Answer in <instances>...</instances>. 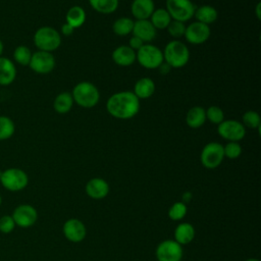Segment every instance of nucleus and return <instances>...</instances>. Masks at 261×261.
Returning <instances> with one entry per match:
<instances>
[{
  "mask_svg": "<svg viewBox=\"0 0 261 261\" xmlns=\"http://www.w3.org/2000/svg\"><path fill=\"white\" fill-rule=\"evenodd\" d=\"M107 112L117 119H130L140 110V100L130 91H121L112 94L106 102Z\"/></svg>",
  "mask_w": 261,
  "mask_h": 261,
  "instance_id": "1",
  "label": "nucleus"
},
{
  "mask_svg": "<svg viewBox=\"0 0 261 261\" xmlns=\"http://www.w3.org/2000/svg\"><path fill=\"white\" fill-rule=\"evenodd\" d=\"M163 60L171 68L184 67L190 59V50L179 40H172L168 42L162 51Z\"/></svg>",
  "mask_w": 261,
  "mask_h": 261,
  "instance_id": "2",
  "label": "nucleus"
},
{
  "mask_svg": "<svg viewBox=\"0 0 261 261\" xmlns=\"http://www.w3.org/2000/svg\"><path fill=\"white\" fill-rule=\"evenodd\" d=\"M73 102L83 108H92L100 100V93L97 87L90 82L76 84L71 92Z\"/></svg>",
  "mask_w": 261,
  "mask_h": 261,
  "instance_id": "3",
  "label": "nucleus"
},
{
  "mask_svg": "<svg viewBox=\"0 0 261 261\" xmlns=\"http://www.w3.org/2000/svg\"><path fill=\"white\" fill-rule=\"evenodd\" d=\"M33 42L38 50L52 53L61 45V37L56 29L44 25L35 32Z\"/></svg>",
  "mask_w": 261,
  "mask_h": 261,
  "instance_id": "4",
  "label": "nucleus"
},
{
  "mask_svg": "<svg viewBox=\"0 0 261 261\" xmlns=\"http://www.w3.org/2000/svg\"><path fill=\"white\" fill-rule=\"evenodd\" d=\"M0 184L7 191L19 192L29 185V175L20 168L10 167L2 171Z\"/></svg>",
  "mask_w": 261,
  "mask_h": 261,
  "instance_id": "5",
  "label": "nucleus"
},
{
  "mask_svg": "<svg viewBox=\"0 0 261 261\" xmlns=\"http://www.w3.org/2000/svg\"><path fill=\"white\" fill-rule=\"evenodd\" d=\"M136 61L147 69H155L158 68L164 61L163 53L154 45L144 44L143 47L136 52Z\"/></svg>",
  "mask_w": 261,
  "mask_h": 261,
  "instance_id": "6",
  "label": "nucleus"
},
{
  "mask_svg": "<svg viewBox=\"0 0 261 261\" xmlns=\"http://www.w3.org/2000/svg\"><path fill=\"white\" fill-rule=\"evenodd\" d=\"M171 19L186 22L194 17L195 4L191 0H166V8Z\"/></svg>",
  "mask_w": 261,
  "mask_h": 261,
  "instance_id": "7",
  "label": "nucleus"
},
{
  "mask_svg": "<svg viewBox=\"0 0 261 261\" xmlns=\"http://www.w3.org/2000/svg\"><path fill=\"white\" fill-rule=\"evenodd\" d=\"M224 158L223 146L217 142H210L204 146L200 154L202 165L208 169L218 167Z\"/></svg>",
  "mask_w": 261,
  "mask_h": 261,
  "instance_id": "8",
  "label": "nucleus"
},
{
  "mask_svg": "<svg viewBox=\"0 0 261 261\" xmlns=\"http://www.w3.org/2000/svg\"><path fill=\"white\" fill-rule=\"evenodd\" d=\"M217 133L222 139L228 142H239L245 138L246 128L242 122L228 119L217 124Z\"/></svg>",
  "mask_w": 261,
  "mask_h": 261,
  "instance_id": "9",
  "label": "nucleus"
},
{
  "mask_svg": "<svg viewBox=\"0 0 261 261\" xmlns=\"http://www.w3.org/2000/svg\"><path fill=\"white\" fill-rule=\"evenodd\" d=\"M55 63V57L52 53L38 50L32 54L29 66L36 73L47 74L54 69Z\"/></svg>",
  "mask_w": 261,
  "mask_h": 261,
  "instance_id": "10",
  "label": "nucleus"
},
{
  "mask_svg": "<svg viewBox=\"0 0 261 261\" xmlns=\"http://www.w3.org/2000/svg\"><path fill=\"white\" fill-rule=\"evenodd\" d=\"M15 225L28 228L33 226L38 220L37 209L30 204H19L16 206L11 214Z\"/></svg>",
  "mask_w": 261,
  "mask_h": 261,
  "instance_id": "11",
  "label": "nucleus"
},
{
  "mask_svg": "<svg viewBox=\"0 0 261 261\" xmlns=\"http://www.w3.org/2000/svg\"><path fill=\"white\" fill-rule=\"evenodd\" d=\"M155 255L158 261H180L182 247L174 240H165L158 244Z\"/></svg>",
  "mask_w": 261,
  "mask_h": 261,
  "instance_id": "12",
  "label": "nucleus"
},
{
  "mask_svg": "<svg viewBox=\"0 0 261 261\" xmlns=\"http://www.w3.org/2000/svg\"><path fill=\"white\" fill-rule=\"evenodd\" d=\"M211 35V30L209 25L204 24L199 21H194L186 27L185 39L188 43L193 45H201L205 43Z\"/></svg>",
  "mask_w": 261,
  "mask_h": 261,
  "instance_id": "13",
  "label": "nucleus"
},
{
  "mask_svg": "<svg viewBox=\"0 0 261 261\" xmlns=\"http://www.w3.org/2000/svg\"><path fill=\"white\" fill-rule=\"evenodd\" d=\"M62 231L64 237L69 242H72V243L82 242L87 234V229L85 224L77 218L67 219L63 224Z\"/></svg>",
  "mask_w": 261,
  "mask_h": 261,
  "instance_id": "14",
  "label": "nucleus"
},
{
  "mask_svg": "<svg viewBox=\"0 0 261 261\" xmlns=\"http://www.w3.org/2000/svg\"><path fill=\"white\" fill-rule=\"evenodd\" d=\"M132 34L133 36L141 39L144 43H149L156 38L157 30L153 27L149 19H140L134 21Z\"/></svg>",
  "mask_w": 261,
  "mask_h": 261,
  "instance_id": "15",
  "label": "nucleus"
},
{
  "mask_svg": "<svg viewBox=\"0 0 261 261\" xmlns=\"http://www.w3.org/2000/svg\"><path fill=\"white\" fill-rule=\"evenodd\" d=\"M85 190L90 198L101 200L108 195L109 185L105 179L101 177H93L86 184Z\"/></svg>",
  "mask_w": 261,
  "mask_h": 261,
  "instance_id": "16",
  "label": "nucleus"
},
{
  "mask_svg": "<svg viewBox=\"0 0 261 261\" xmlns=\"http://www.w3.org/2000/svg\"><path fill=\"white\" fill-rule=\"evenodd\" d=\"M111 58L119 66H129L136 61V51L128 45H121L113 50Z\"/></svg>",
  "mask_w": 261,
  "mask_h": 261,
  "instance_id": "17",
  "label": "nucleus"
},
{
  "mask_svg": "<svg viewBox=\"0 0 261 261\" xmlns=\"http://www.w3.org/2000/svg\"><path fill=\"white\" fill-rule=\"evenodd\" d=\"M17 70L14 62L8 58L0 57V86H9L16 79Z\"/></svg>",
  "mask_w": 261,
  "mask_h": 261,
  "instance_id": "18",
  "label": "nucleus"
},
{
  "mask_svg": "<svg viewBox=\"0 0 261 261\" xmlns=\"http://www.w3.org/2000/svg\"><path fill=\"white\" fill-rule=\"evenodd\" d=\"M154 10L155 4L153 0H134L130 4L132 14L137 20L149 19Z\"/></svg>",
  "mask_w": 261,
  "mask_h": 261,
  "instance_id": "19",
  "label": "nucleus"
},
{
  "mask_svg": "<svg viewBox=\"0 0 261 261\" xmlns=\"http://www.w3.org/2000/svg\"><path fill=\"white\" fill-rule=\"evenodd\" d=\"M195 227L189 222L179 223L174 229V241L180 246L190 244L195 239Z\"/></svg>",
  "mask_w": 261,
  "mask_h": 261,
  "instance_id": "20",
  "label": "nucleus"
},
{
  "mask_svg": "<svg viewBox=\"0 0 261 261\" xmlns=\"http://www.w3.org/2000/svg\"><path fill=\"white\" fill-rule=\"evenodd\" d=\"M155 92V83L150 77H141L135 84L133 93L140 99H148Z\"/></svg>",
  "mask_w": 261,
  "mask_h": 261,
  "instance_id": "21",
  "label": "nucleus"
},
{
  "mask_svg": "<svg viewBox=\"0 0 261 261\" xmlns=\"http://www.w3.org/2000/svg\"><path fill=\"white\" fill-rule=\"evenodd\" d=\"M206 121L205 109L201 106H194L190 108L186 115V122L191 128H199Z\"/></svg>",
  "mask_w": 261,
  "mask_h": 261,
  "instance_id": "22",
  "label": "nucleus"
},
{
  "mask_svg": "<svg viewBox=\"0 0 261 261\" xmlns=\"http://www.w3.org/2000/svg\"><path fill=\"white\" fill-rule=\"evenodd\" d=\"M194 17L197 19L196 21L209 25L210 23H213L216 21L218 17V12L214 7L210 5H202L196 8Z\"/></svg>",
  "mask_w": 261,
  "mask_h": 261,
  "instance_id": "23",
  "label": "nucleus"
},
{
  "mask_svg": "<svg viewBox=\"0 0 261 261\" xmlns=\"http://www.w3.org/2000/svg\"><path fill=\"white\" fill-rule=\"evenodd\" d=\"M86 17L87 15L85 9L79 5L71 6L65 14L66 23L70 24L73 29L82 27L86 21Z\"/></svg>",
  "mask_w": 261,
  "mask_h": 261,
  "instance_id": "24",
  "label": "nucleus"
},
{
  "mask_svg": "<svg viewBox=\"0 0 261 261\" xmlns=\"http://www.w3.org/2000/svg\"><path fill=\"white\" fill-rule=\"evenodd\" d=\"M73 103L74 102H73L71 93L61 92L55 97L53 101V108L57 113L65 114L71 110Z\"/></svg>",
  "mask_w": 261,
  "mask_h": 261,
  "instance_id": "25",
  "label": "nucleus"
},
{
  "mask_svg": "<svg viewBox=\"0 0 261 261\" xmlns=\"http://www.w3.org/2000/svg\"><path fill=\"white\" fill-rule=\"evenodd\" d=\"M149 20L156 30H164L171 21V17L165 8H157L153 11Z\"/></svg>",
  "mask_w": 261,
  "mask_h": 261,
  "instance_id": "26",
  "label": "nucleus"
},
{
  "mask_svg": "<svg viewBox=\"0 0 261 261\" xmlns=\"http://www.w3.org/2000/svg\"><path fill=\"white\" fill-rule=\"evenodd\" d=\"M92 8L101 14L113 13L119 4V0H89Z\"/></svg>",
  "mask_w": 261,
  "mask_h": 261,
  "instance_id": "27",
  "label": "nucleus"
},
{
  "mask_svg": "<svg viewBox=\"0 0 261 261\" xmlns=\"http://www.w3.org/2000/svg\"><path fill=\"white\" fill-rule=\"evenodd\" d=\"M133 28H134V20L126 16L117 18L112 25L113 33L119 37L129 35L133 32Z\"/></svg>",
  "mask_w": 261,
  "mask_h": 261,
  "instance_id": "28",
  "label": "nucleus"
},
{
  "mask_svg": "<svg viewBox=\"0 0 261 261\" xmlns=\"http://www.w3.org/2000/svg\"><path fill=\"white\" fill-rule=\"evenodd\" d=\"M15 133L14 121L6 115H0V141L10 139Z\"/></svg>",
  "mask_w": 261,
  "mask_h": 261,
  "instance_id": "29",
  "label": "nucleus"
},
{
  "mask_svg": "<svg viewBox=\"0 0 261 261\" xmlns=\"http://www.w3.org/2000/svg\"><path fill=\"white\" fill-rule=\"evenodd\" d=\"M33 52L31 49L25 45H18L15 47L13 51V60L22 66H27L30 64Z\"/></svg>",
  "mask_w": 261,
  "mask_h": 261,
  "instance_id": "30",
  "label": "nucleus"
},
{
  "mask_svg": "<svg viewBox=\"0 0 261 261\" xmlns=\"http://www.w3.org/2000/svg\"><path fill=\"white\" fill-rule=\"evenodd\" d=\"M243 125L247 126L249 128H259L261 127V117L258 112L253 111V110H248L246 111L243 116Z\"/></svg>",
  "mask_w": 261,
  "mask_h": 261,
  "instance_id": "31",
  "label": "nucleus"
},
{
  "mask_svg": "<svg viewBox=\"0 0 261 261\" xmlns=\"http://www.w3.org/2000/svg\"><path fill=\"white\" fill-rule=\"evenodd\" d=\"M187 205L184 202H175L168 210V217L171 220L179 221L187 215Z\"/></svg>",
  "mask_w": 261,
  "mask_h": 261,
  "instance_id": "32",
  "label": "nucleus"
},
{
  "mask_svg": "<svg viewBox=\"0 0 261 261\" xmlns=\"http://www.w3.org/2000/svg\"><path fill=\"white\" fill-rule=\"evenodd\" d=\"M206 113V120H209L210 122L214 124H219L224 120V113L222 109L218 106H210L207 109H205Z\"/></svg>",
  "mask_w": 261,
  "mask_h": 261,
  "instance_id": "33",
  "label": "nucleus"
},
{
  "mask_svg": "<svg viewBox=\"0 0 261 261\" xmlns=\"http://www.w3.org/2000/svg\"><path fill=\"white\" fill-rule=\"evenodd\" d=\"M166 30H167L168 34H169L174 40H178L179 38H181V37L185 36L186 24H185V22L171 19V21H170L169 24L167 25Z\"/></svg>",
  "mask_w": 261,
  "mask_h": 261,
  "instance_id": "34",
  "label": "nucleus"
},
{
  "mask_svg": "<svg viewBox=\"0 0 261 261\" xmlns=\"http://www.w3.org/2000/svg\"><path fill=\"white\" fill-rule=\"evenodd\" d=\"M223 153L228 159H237L242 154V147L238 142H228L223 146Z\"/></svg>",
  "mask_w": 261,
  "mask_h": 261,
  "instance_id": "35",
  "label": "nucleus"
},
{
  "mask_svg": "<svg viewBox=\"0 0 261 261\" xmlns=\"http://www.w3.org/2000/svg\"><path fill=\"white\" fill-rule=\"evenodd\" d=\"M14 220L11 215H3L0 217V231L2 233H10L15 227Z\"/></svg>",
  "mask_w": 261,
  "mask_h": 261,
  "instance_id": "36",
  "label": "nucleus"
},
{
  "mask_svg": "<svg viewBox=\"0 0 261 261\" xmlns=\"http://www.w3.org/2000/svg\"><path fill=\"white\" fill-rule=\"evenodd\" d=\"M144 44H145V43H144L141 39H139L138 37H136V36H133V37L129 39V41H128V46H129L133 50H135V51H138L140 48H142Z\"/></svg>",
  "mask_w": 261,
  "mask_h": 261,
  "instance_id": "37",
  "label": "nucleus"
},
{
  "mask_svg": "<svg viewBox=\"0 0 261 261\" xmlns=\"http://www.w3.org/2000/svg\"><path fill=\"white\" fill-rule=\"evenodd\" d=\"M73 31H74V29H73L70 24H68V23H66V22L61 25V33H62L63 36L69 37V36L72 35Z\"/></svg>",
  "mask_w": 261,
  "mask_h": 261,
  "instance_id": "38",
  "label": "nucleus"
},
{
  "mask_svg": "<svg viewBox=\"0 0 261 261\" xmlns=\"http://www.w3.org/2000/svg\"><path fill=\"white\" fill-rule=\"evenodd\" d=\"M158 68H159L160 73H162V74L168 73V72L170 71V69H171V67H170L166 62H164V61L161 63V65H160Z\"/></svg>",
  "mask_w": 261,
  "mask_h": 261,
  "instance_id": "39",
  "label": "nucleus"
},
{
  "mask_svg": "<svg viewBox=\"0 0 261 261\" xmlns=\"http://www.w3.org/2000/svg\"><path fill=\"white\" fill-rule=\"evenodd\" d=\"M260 7H261V3L258 2L257 3V6H256V16L258 19L261 18V10H260Z\"/></svg>",
  "mask_w": 261,
  "mask_h": 261,
  "instance_id": "40",
  "label": "nucleus"
},
{
  "mask_svg": "<svg viewBox=\"0 0 261 261\" xmlns=\"http://www.w3.org/2000/svg\"><path fill=\"white\" fill-rule=\"evenodd\" d=\"M3 51H4V44H3L2 40L0 39V57L2 56V54H3Z\"/></svg>",
  "mask_w": 261,
  "mask_h": 261,
  "instance_id": "41",
  "label": "nucleus"
},
{
  "mask_svg": "<svg viewBox=\"0 0 261 261\" xmlns=\"http://www.w3.org/2000/svg\"><path fill=\"white\" fill-rule=\"evenodd\" d=\"M245 261H259V260L256 259V258H249V259H247V260H245Z\"/></svg>",
  "mask_w": 261,
  "mask_h": 261,
  "instance_id": "42",
  "label": "nucleus"
},
{
  "mask_svg": "<svg viewBox=\"0 0 261 261\" xmlns=\"http://www.w3.org/2000/svg\"><path fill=\"white\" fill-rule=\"evenodd\" d=\"M2 204V197H1V195H0V205Z\"/></svg>",
  "mask_w": 261,
  "mask_h": 261,
  "instance_id": "43",
  "label": "nucleus"
},
{
  "mask_svg": "<svg viewBox=\"0 0 261 261\" xmlns=\"http://www.w3.org/2000/svg\"><path fill=\"white\" fill-rule=\"evenodd\" d=\"M1 174H2V171L0 170V177H1Z\"/></svg>",
  "mask_w": 261,
  "mask_h": 261,
  "instance_id": "44",
  "label": "nucleus"
}]
</instances>
